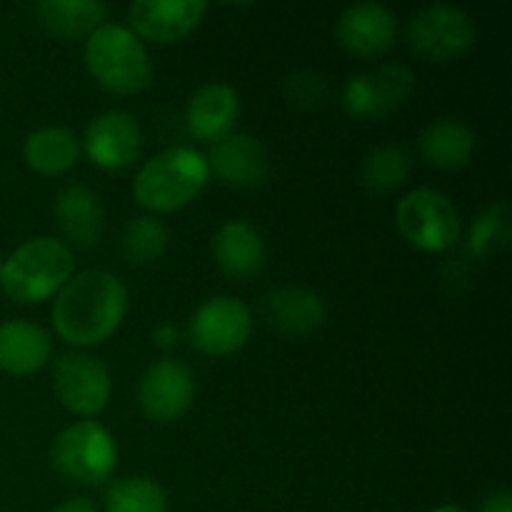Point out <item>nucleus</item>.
Instances as JSON below:
<instances>
[{
    "label": "nucleus",
    "instance_id": "obj_27",
    "mask_svg": "<svg viewBox=\"0 0 512 512\" xmlns=\"http://www.w3.org/2000/svg\"><path fill=\"white\" fill-rule=\"evenodd\" d=\"M510 243V213L508 203L488 205L475 218L468 233V250L478 258H490L508 248Z\"/></svg>",
    "mask_w": 512,
    "mask_h": 512
},
{
    "label": "nucleus",
    "instance_id": "obj_12",
    "mask_svg": "<svg viewBox=\"0 0 512 512\" xmlns=\"http://www.w3.org/2000/svg\"><path fill=\"white\" fill-rule=\"evenodd\" d=\"M415 90L413 70L383 65L378 73L355 75L343 88V108L358 118H383L398 110Z\"/></svg>",
    "mask_w": 512,
    "mask_h": 512
},
{
    "label": "nucleus",
    "instance_id": "obj_10",
    "mask_svg": "<svg viewBox=\"0 0 512 512\" xmlns=\"http://www.w3.org/2000/svg\"><path fill=\"white\" fill-rule=\"evenodd\" d=\"M195 398L193 370L175 358H163L150 365L138 385V408L158 425L175 423L190 410Z\"/></svg>",
    "mask_w": 512,
    "mask_h": 512
},
{
    "label": "nucleus",
    "instance_id": "obj_6",
    "mask_svg": "<svg viewBox=\"0 0 512 512\" xmlns=\"http://www.w3.org/2000/svg\"><path fill=\"white\" fill-rule=\"evenodd\" d=\"M475 20L468 10L450 3H435L408 20L405 38L410 50L425 63H450L473 48Z\"/></svg>",
    "mask_w": 512,
    "mask_h": 512
},
{
    "label": "nucleus",
    "instance_id": "obj_13",
    "mask_svg": "<svg viewBox=\"0 0 512 512\" xmlns=\"http://www.w3.org/2000/svg\"><path fill=\"white\" fill-rule=\"evenodd\" d=\"M208 160L210 175L230 188H258L270 173V155L258 138L245 133H230L210 145Z\"/></svg>",
    "mask_w": 512,
    "mask_h": 512
},
{
    "label": "nucleus",
    "instance_id": "obj_30",
    "mask_svg": "<svg viewBox=\"0 0 512 512\" xmlns=\"http://www.w3.org/2000/svg\"><path fill=\"white\" fill-rule=\"evenodd\" d=\"M480 512H512V495L508 490H498V493H490L488 498L480 505Z\"/></svg>",
    "mask_w": 512,
    "mask_h": 512
},
{
    "label": "nucleus",
    "instance_id": "obj_33",
    "mask_svg": "<svg viewBox=\"0 0 512 512\" xmlns=\"http://www.w3.org/2000/svg\"><path fill=\"white\" fill-rule=\"evenodd\" d=\"M0 265H3V258H0Z\"/></svg>",
    "mask_w": 512,
    "mask_h": 512
},
{
    "label": "nucleus",
    "instance_id": "obj_15",
    "mask_svg": "<svg viewBox=\"0 0 512 512\" xmlns=\"http://www.w3.org/2000/svg\"><path fill=\"white\" fill-rule=\"evenodd\" d=\"M205 10L203 0H135L128 10L130 30L153 43H178L198 28Z\"/></svg>",
    "mask_w": 512,
    "mask_h": 512
},
{
    "label": "nucleus",
    "instance_id": "obj_24",
    "mask_svg": "<svg viewBox=\"0 0 512 512\" xmlns=\"http://www.w3.org/2000/svg\"><path fill=\"white\" fill-rule=\"evenodd\" d=\"M410 170H413V160H410L408 150L403 145L385 143L365 155L360 180L370 193L385 195L398 190L408 180Z\"/></svg>",
    "mask_w": 512,
    "mask_h": 512
},
{
    "label": "nucleus",
    "instance_id": "obj_14",
    "mask_svg": "<svg viewBox=\"0 0 512 512\" xmlns=\"http://www.w3.org/2000/svg\"><path fill=\"white\" fill-rule=\"evenodd\" d=\"M258 310L265 325L283 338H308L325 320L320 295L300 285H278L268 290L260 298Z\"/></svg>",
    "mask_w": 512,
    "mask_h": 512
},
{
    "label": "nucleus",
    "instance_id": "obj_31",
    "mask_svg": "<svg viewBox=\"0 0 512 512\" xmlns=\"http://www.w3.org/2000/svg\"><path fill=\"white\" fill-rule=\"evenodd\" d=\"M50 512H98V508H95L88 498H70L63 500L60 505H55Z\"/></svg>",
    "mask_w": 512,
    "mask_h": 512
},
{
    "label": "nucleus",
    "instance_id": "obj_25",
    "mask_svg": "<svg viewBox=\"0 0 512 512\" xmlns=\"http://www.w3.org/2000/svg\"><path fill=\"white\" fill-rule=\"evenodd\" d=\"M168 240V228L153 215H143L123 225L118 248L123 260H128L130 265H150L168 250Z\"/></svg>",
    "mask_w": 512,
    "mask_h": 512
},
{
    "label": "nucleus",
    "instance_id": "obj_7",
    "mask_svg": "<svg viewBox=\"0 0 512 512\" xmlns=\"http://www.w3.org/2000/svg\"><path fill=\"white\" fill-rule=\"evenodd\" d=\"M405 240L428 253H443L460 240V213L453 200L435 188H415L395 210Z\"/></svg>",
    "mask_w": 512,
    "mask_h": 512
},
{
    "label": "nucleus",
    "instance_id": "obj_29",
    "mask_svg": "<svg viewBox=\"0 0 512 512\" xmlns=\"http://www.w3.org/2000/svg\"><path fill=\"white\" fill-rule=\"evenodd\" d=\"M153 338H155V345H158L160 350L175 348V345H178V340H180L178 325H175V323H160L158 328H155Z\"/></svg>",
    "mask_w": 512,
    "mask_h": 512
},
{
    "label": "nucleus",
    "instance_id": "obj_1",
    "mask_svg": "<svg viewBox=\"0 0 512 512\" xmlns=\"http://www.w3.org/2000/svg\"><path fill=\"white\" fill-rule=\"evenodd\" d=\"M128 313V288L103 268L83 270L60 288L53 305L55 333L70 345H98L108 340Z\"/></svg>",
    "mask_w": 512,
    "mask_h": 512
},
{
    "label": "nucleus",
    "instance_id": "obj_8",
    "mask_svg": "<svg viewBox=\"0 0 512 512\" xmlns=\"http://www.w3.org/2000/svg\"><path fill=\"white\" fill-rule=\"evenodd\" d=\"M53 390L70 413L93 418L108 405L113 380L103 360L83 350H73L55 360Z\"/></svg>",
    "mask_w": 512,
    "mask_h": 512
},
{
    "label": "nucleus",
    "instance_id": "obj_23",
    "mask_svg": "<svg viewBox=\"0 0 512 512\" xmlns=\"http://www.w3.org/2000/svg\"><path fill=\"white\" fill-rule=\"evenodd\" d=\"M38 23L55 38H88L108 15L100 0H40L33 5Z\"/></svg>",
    "mask_w": 512,
    "mask_h": 512
},
{
    "label": "nucleus",
    "instance_id": "obj_18",
    "mask_svg": "<svg viewBox=\"0 0 512 512\" xmlns=\"http://www.w3.org/2000/svg\"><path fill=\"white\" fill-rule=\"evenodd\" d=\"M55 218L70 245L90 250L105 233V210L98 193L83 183H68L55 198Z\"/></svg>",
    "mask_w": 512,
    "mask_h": 512
},
{
    "label": "nucleus",
    "instance_id": "obj_16",
    "mask_svg": "<svg viewBox=\"0 0 512 512\" xmlns=\"http://www.w3.org/2000/svg\"><path fill=\"white\" fill-rule=\"evenodd\" d=\"M398 35V18L380 3H355L340 13L335 38L353 55H380L393 48Z\"/></svg>",
    "mask_w": 512,
    "mask_h": 512
},
{
    "label": "nucleus",
    "instance_id": "obj_3",
    "mask_svg": "<svg viewBox=\"0 0 512 512\" xmlns=\"http://www.w3.org/2000/svg\"><path fill=\"white\" fill-rule=\"evenodd\" d=\"M73 250L50 235L25 240L0 265V285L15 303H43L73 278Z\"/></svg>",
    "mask_w": 512,
    "mask_h": 512
},
{
    "label": "nucleus",
    "instance_id": "obj_17",
    "mask_svg": "<svg viewBox=\"0 0 512 512\" xmlns=\"http://www.w3.org/2000/svg\"><path fill=\"white\" fill-rule=\"evenodd\" d=\"M240 118V98L233 85L228 83H203L193 90L185 105V125L190 135L198 140H215L225 138L233 133L235 123Z\"/></svg>",
    "mask_w": 512,
    "mask_h": 512
},
{
    "label": "nucleus",
    "instance_id": "obj_4",
    "mask_svg": "<svg viewBox=\"0 0 512 512\" xmlns=\"http://www.w3.org/2000/svg\"><path fill=\"white\" fill-rule=\"evenodd\" d=\"M83 60L95 83L115 95L140 93L153 75L143 40L120 23L95 28L85 38Z\"/></svg>",
    "mask_w": 512,
    "mask_h": 512
},
{
    "label": "nucleus",
    "instance_id": "obj_21",
    "mask_svg": "<svg viewBox=\"0 0 512 512\" xmlns=\"http://www.w3.org/2000/svg\"><path fill=\"white\" fill-rule=\"evenodd\" d=\"M420 155L440 170H458L470 163L475 153V133L455 118H440L425 125L418 138Z\"/></svg>",
    "mask_w": 512,
    "mask_h": 512
},
{
    "label": "nucleus",
    "instance_id": "obj_19",
    "mask_svg": "<svg viewBox=\"0 0 512 512\" xmlns=\"http://www.w3.org/2000/svg\"><path fill=\"white\" fill-rule=\"evenodd\" d=\"M210 250L218 268L230 278H255L265 265L263 235L248 220H225L215 230Z\"/></svg>",
    "mask_w": 512,
    "mask_h": 512
},
{
    "label": "nucleus",
    "instance_id": "obj_28",
    "mask_svg": "<svg viewBox=\"0 0 512 512\" xmlns=\"http://www.w3.org/2000/svg\"><path fill=\"white\" fill-rule=\"evenodd\" d=\"M325 85L318 75L313 73H300L290 75L288 78V98L290 103L300 105V108H313L323 100Z\"/></svg>",
    "mask_w": 512,
    "mask_h": 512
},
{
    "label": "nucleus",
    "instance_id": "obj_20",
    "mask_svg": "<svg viewBox=\"0 0 512 512\" xmlns=\"http://www.w3.org/2000/svg\"><path fill=\"white\" fill-rule=\"evenodd\" d=\"M50 360V335L30 320L0 325V370L10 375H33Z\"/></svg>",
    "mask_w": 512,
    "mask_h": 512
},
{
    "label": "nucleus",
    "instance_id": "obj_22",
    "mask_svg": "<svg viewBox=\"0 0 512 512\" xmlns=\"http://www.w3.org/2000/svg\"><path fill=\"white\" fill-rule=\"evenodd\" d=\"M80 153H83V145L78 135L60 125L33 130L23 143L25 165L43 175L68 173L80 160Z\"/></svg>",
    "mask_w": 512,
    "mask_h": 512
},
{
    "label": "nucleus",
    "instance_id": "obj_5",
    "mask_svg": "<svg viewBox=\"0 0 512 512\" xmlns=\"http://www.w3.org/2000/svg\"><path fill=\"white\" fill-rule=\"evenodd\" d=\"M50 463L70 483L100 485L118 465V445L108 428L95 420H80L53 440Z\"/></svg>",
    "mask_w": 512,
    "mask_h": 512
},
{
    "label": "nucleus",
    "instance_id": "obj_32",
    "mask_svg": "<svg viewBox=\"0 0 512 512\" xmlns=\"http://www.w3.org/2000/svg\"><path fill=\"white\" fill-rule=\"evenodd\" d=\"M430 512H468V510H463L460 505H440V508H435Z\"/></svg>",
    "mask_w": 512,
    "mask_h": 512
},
{
    "label": "nucleus",
    "instance_id": "obj_9",
    "mask_svg": "<svg viewBox=\"0 0 512 512\" xmlns=\"http://www.w3.org/2000/svg\"><path fill=\"white\" fill-rule=\"evenodd\" d=\"M190 343L205 355L238 353L253 333V315L248 305L230 295H218L200 305L190 318Z\"/></svg>",
    "mask_w": 512,
    "mask_h": 512
},
{
    "label": "nucleus",
    "instance_id": "obj_11",
    "mask_svg": "<svg viewBox=\"0 0 512 512\" xmlns=\"http://www.w3.org/2000/svg\"><path fill=\"white\" fill-rule=\"evenodd\" d=\"M80 145L98 168L120 173L138 163L140 150H143V130L133 113L108 110L85 128Z\"/></svg>",
    "mask_w": 512,
    "mask_h": 512
},
{
    "label": "nucleus",
    "instance_id": "obj_26",
    "mask_svg": "<svg viewBox=\"0 0 512 512\" xmlns=\"http://www.w3.org/2000/svg\"><path fill=\"white\" fill-rule=\"evenodd\" d=\"M105 512H168V498L153 478L133 475L110 485Z\"/></svg>",
    "mask_w": 512,
    "mask_h": 512
},
{
    "label": "nucleus",
    "instance_id": "obj_2",
    "mask_svg": "<svg viewBox=\"0 0 512 512\" xmlns=\"http://www.w3.org/2000/svg\"><path fill=\"white\" fill-rule=\"evenodd\" d=\"M210 180L208 160L200 150L175 145L153 155L133 180V198L150 213H175L193 203Z\"/></svg>",
    "mask_w": 512,
    "mask_h": 512
}]
</instances>
